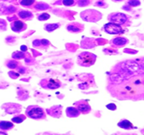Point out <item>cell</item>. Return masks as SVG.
Here are the masks:
<instances>
[{"label":"cell","instance_id":"cell-1","mask_svg":"<svg viewBox=\"0 0 144 135\" xmlns=\"http://www.w3.org/2000/svg\"><path fill=\"white\" fill-rule=\"evenodd\" d=\"M113 95L119 99H139L144 98V74L128 78L111 89Z\"/></svg>","mask_w":144,"mask_h":135},{"label":"cell","instance_id":"cell-2","mask_svg":"<svg viewBox=\"0 0 144 135\" xmlns=\"http://www.w3.org/2000/svg\"><path fill=\"white\" fill-rule=\"evenodd\" d=\"M96 61V56L90 52H82L79 55L78 57V62L79 65L85 66V67H88V66L93 65Z\"/></svg>","mask_w":144,"mask_h":135},{"label":"cell","instance_id":"cell-3","mask_svg":"<svg viewBox=\"0 0 144 135\" xmlns=\"http://www.w3.org/2000/svg\"><path fill=\"white\" fill-rule=\"evenodd\" d=\"M26 115L31 119H40L45 117V111L41 107L36 105H30L26 109Z\"/></svg>","mask_w":144,"mask_h":135},{"label":"cell","instance_id":"cell-4","mask_svg":"<svg viewBox=\"0 0 144 135\" xmlns=\"http://www.w3.org/2000/svg\"><path fill=\"white\" fill-rule=\"evenodd\" d=\"M121 72H126V73L131 74L134 72H138L140 70V66H139L138 63H136V61L134 60H128L126 61L124 63H121Z\"/></svg>","mask_w":144,"mask_h":135},{"label":"cell","instance_id":"cell-5","mask_svg":"<svg viewBox=\"0 0 144 135\" xmlns=\"http://www.w3.org/2000/svg\"><path fill=\"white\" fill-rule=\"evenodd\" d=\"M80 17H82L85 21L97 22L101 17V14L99 12H96V11L88 10V11H85V12H83L81 13Z\"/></svg>","mask_w":144,"mask_h":135},{"label":"cell","instance_id":"cell-6","mask_svg":"<svg viewBox=\"0 0 144 135\" xmlns=\"http://www.w3.org/2000/svg\"><path fill=\"white\" fill-rule=\"evenodd\" d=\"M104 30L109 34H121L123 32L122 28L115 23H107L104 25Z\"/></svg>","mask_w":144,"mask_h":135},{"label":"cell","instance_id":"cell-7","mask_svg":"<svg viewBox=\"0 0 144 135\" xmlns=\"http://www.w3.org/2000/svg\"><path fill=\"white\" fill-rule=\"evenodd\" d=\"M108 19L112 21L113 23H115L117 25H121V24H125L126 21L128 20V17L123 13H113L110 16H108Z\"/></svg>","mask_w":144,"mask_h":135},{"label":"cell","instance_id":"cell-8","mask_svg":"<svg viewBox=\"0 0 144 135\" xmlns=\"http://www.w3.org/2000/svg\"><path fill=\"white\" fill-rule=\"evenodd\" d=\"M75 107L79 109V111L82 113H88L91 111V107L89 104L86 102V100H79L75 102Z\"/></svg>","mask_w":144,"mask_h":135},{"label":"cell","instance_id":"cell-9","mask_svg":"<svg viewBox=\"0 0 144 135\" xmlns=\"http://www.w3.org/2000/svg\"><path fill=\"white\" fill-rule=\"evenodd\" d=\"M26 25L20 20H15L11 24V28L15 32H21L26 29Z\"/></svg>","mask_w":144,"mask_h":135},{"label":"cell","instance_id":"cell-10","mask_svg":"<svg viewBox=\"0 0 144 135\" xmlns=\"http://www.w3.org/2000/svg\"><path fill=\"white\" fill-rule=\"evenodd\" d=\"M43 81H45L46 85H42V87L44 88H48V89H57L60 86V82L58 79H44Z\"/></svg>","mask_w":144,"mask_h":135},{"label":"cell","instance_id":"cell-11","mask_svg":"<svg viewBox=\"0 0 144 135\" xmlns=\"http://www.w3.org/2000/svg\"><path fill=\"white\" fill-rule=\"evenodd\" d=\"M80 112L79 111V109L77 107H67L66 108V115L69 118H76L78 117Z\"/></svg>","mask_w":144,"mask_h":135},{"label":"cell","instance_id":"cell-12","mask_svg":"<svg viewBox=\"0 0 144 135\" xmlns=\"http://www.w3.org/2000/svg\"><path fill=\"white\" fill-rule=\"evenodd\" d=\"M19 17L20 18L24 19V20H31V19L33 17L32 13L31 12H28V11H19Z\"/></svg>","mask_w":144,"mask_h":135},{"label":"cell","instance_id":"cell-13","mask_svg":"<svg viewBox=\"0 0 144 135\" xmlns=\"http://www.w3.org/2000/svg\"><path fill=\"white\" fill-rule=\"evenodd\" d=\"M128 43V40L126 38H124V37H115L112 40V44L116 46H122L124 45H126V44Z\"/></svg>","mask_w":144,"mask_h":135},{"label":"cell","instance_id":"cell-14","mask_svg":"<svg viewBox=\"0 0 144 135\" xmlns=\"http://www.w3.org/2000/svg\"><path fill=\"white\" fill-rule=\"evenodd\" d=\"M118 126L121 128H123V129H132L133 125L130 121L127 120V119H123V120H121L118 123Z\"/></svg>","mask_w":144,"mask_h":135},{"label":"cell","instance_id":"cell-15","mask_svg":"<svg viewBox=\"0 0 144 135\" xmlns=\"http://www.w3.org/2000/svg\"><path fill=\"white\" fill-rule=\"evenodd\" d=\"M83 26L79 25V24H73V25H69L67 26V30L70 32H79L80 31L83 30Z\"/></svg>","mask_w":144,"mask_h":135},{"label":"cell","instance_id":"cell-16","mask_svg":"<svg viewBox=\"0 0 144 135\" xmlns=\"http://www.w3.org/2000/svg\"><path fill=\"white\" fill-rule=\"evenodd\" d=\"M13 128V124L10 121H0V129L2 130H10Z\"/></svg>","mask_w":144,"mask_h":135},{"label":"cell","instance_id":"cell-17","mask_svg":"<svg viewBox=\"0 0 144 135\" xmlns=\"http://www.w3.org/2000/svg\"><path fill=\"white\" fill-rule=\"evenodd\" d=\"M59 24H49L45 26V29L47 32H52V31L56 30L57 28H59Z\"/></svg>","mask_w":144,"mask_h":135},{"label":"cell","instance_id":"cell-18","mask_svg":"<svg viewBox=\"0 0 144 135\" xmlns=\"http://www.w3.org/2000/svg\"><path fill=\"white\" fill-rule=\"evenodd\" d=\"M35 9H36V10H40V11L47 10V9H49V5L45 3H39L35 5Z\"/></svg>","mask_w":144,"mask_h":135},{"label":"cell","instance_id":"cell-19","mask_svg":"<svg viewBox=\"0 0 144 135\" xmlns=\"http://www.w3.org/2000/svg\"><path fill=\"white\" fill-rule=\"evenodd\" d=\"M25 119V116H24V115H19V116H16V117H14V118H12V121L14 123H21V122H23Z\"/></svg>","mask_w":144,"mask_h":135},{"label":"cell","instance_id":"cell-20","mask_svg":"<svg viewBox=\"0 0 144 135\" xmlns=\"http://www.w3.org/2000/svg\"><path fill=\"white\" fill-rule=\"evenodd\" d=\"M35 0H20L19 3L23 6H32L34 4Z\"/></svg>","mask_w":144,"mask_h":135},{"label":"cell","instance_id":"cell-21","mask_svg":"<svg viewBox=\"0 0 144 135\" xmlns=\"http://www.w3.org/2000/svg\"><path fill=\"white\" fill-rule=\"evenodd\" d=\"M25 57V55L23 53V52H13L12 53V57L15 59H24V57Z\"/></svg>","mask_w":144,"mask_h":135},{"label":"cell","instance_id":"cell-22","mask_svg":"<svg viewBox=\"0 0 144 135\" xmlns=\"http://www.w3.org/2000/svg\"><path fill=\"white\" fill-rule=\"evenodd\" d=\"M17 65H19V64H17V62L15 60H11L7 63V66H8V68H10V69H16V68L17 67Z\"/></svg>","mask_w":144,"mask_h":135},{"label":"cell","instance_id":"cell-23","mask_svg":"<svg viewBox=\"0 0 144 135\" xmlns=\"http://www.w3.org/2000/svg\"><path fill=\"white\" fill-rule=\"evenodd\" d=\"M50 18V15L48 14V13H43V14L39 15V17H38V19H39V21H45L46 19H49Z\"/></svg>","mask_w":144,"mask_h":135},{"label":"cell","instance_id":"cell-24","mask_svg":"<svg viewBox=\"0 0 144 135\" xmlns=\"http://www.w3.org/2000/svg\"><path fill=\"white\" fill-rule=\"evenodd\" d=\"M128 4L134 7V6L140 5V1L139 0H128Z\"/></svg>","mask_w":144,"mask_h":135},{"label":"cell","instance_id":"cell-25","mask_svg":"<svg viewBox=\"0 0 144 135\" xmlns=\"http://www.w3.org/2000/svg\"><path fill=\"white\" fill-rule=\"evenodd\" d=\"M8 13V7L4 6V4H0V14H5Z\"/></svg>","mask_w":144,"mask_h":135},{"label":"cell","instance_id":"cell-26","mask_svg":"<svg viewBox=\"0 0 144 135\" xmlns=\"http://www.w3.org/2000/svg\"><path fill=\"white\" fill-rule=\"evenodd\" d=\"M74 4V0H63V4L66 6H72Z\"/></svg>","mask_w":144,"mask_h":135},{"label":"cell","instance_id":"cell-27","mask_svg":"<svg viewBox=\"0 0 144 135\" xmlns=\"http://www.w3.org/2000/svg\"><path fill=\"white\" fill-rule=\"evenodd\" d=\"M90 3V1L89 0H79V2H78V5L79 6H86V5H87L88 4Z\"/></svg>","mask_w":144,"mask_h":135},{"label":"cell","instance_id":"cell-28","mask_svg":"<svg viewBox=\"0 0 144 135\" xmlns=\"http://www.w3.org/2000/svg\"><path fill=\"white\" fill-rule=\"evenodd\" d=\"M6 30V23L3 19H0V31H5Z\"/></svg>","mask_w":144,"mask_h":135},{"label":"cell","instance_id":"cell-29","mask_svg":"<svg viewBox=\"0 0 144 135\" xmlns=\"http://www.w3.org/2000/svg\"><path fill=\"white\" fill-rule=\"evenodd\" d=\"M107 108L111 111H114V110H116V105L113 103H110V104H108V105H107Z\"/></svg>","mask_w":144,"mask_h":135},{"label":"cell","instance_id":"cell-30","mask_svg":"<svg viewBox=\"0 0 144 135\" xmlns=\"http://www.w3.org/2000/svg\"><path fill=\"white\" fill-rule=\"evenodd\" d=\"M41 41V45H43V46H48L50 45V43H49V41L48 40H46V39H42V40H40Z\"/></svg>","mask_w":144,"mask_h":135},{"label":"cell","instance_id":"cell-31","mask_svg":"<svg viewBox=\"0 0 144 135\" xmlns=\"http://www.w3.org/2000/svg\"><path fill=\"white\" fill-rule=\"evenodd\" d=\"M9 75L11 76V78H13V79H17L19 76V73H15L14 72H9Z\"/></svg>","mask_w":144,"mask_h":135},{"label":"cell","instance_id":"cell-32","mask_svg":"<svg viewBox=\"0 0 144 135\" xmlns=\"http://www.w3.org/2000/svg\"><path fill=\"white\" fill-rule=\"evenodd\" d=\"M33 45H34V46L41 45V41L40 40H34V41H33Z\"/></svg>","mask_w":144,"mask_h":135},{"label":"cell","instance_id":"cell-33","mask_svg":"<svg viewBox=\"0 0 144 135\" xmlns=\"http://www.w3.org/2000/svg\"><path fill=\"white\" fill-rule=\"evenodd\" d=\"M15 10H16V9H15L14 7H13V6H10V7H8V13H13L15 12Z\"/></svg>","mask_w":144,"mask_h":135},{"label":"cell","instance_id":"cell-34","mask_svg":"<svg viewBox=\"0 0 144 135\" xmlns=\"http://www.w3.org/2000/svg\"><path fill=\"white\" fill-rule=\"evenodd\" d=\"M96 5H99V6H106V4L104 3V2H98V3H96Z\"/></svg>","mask_w":144,"mask_h":135},{"label":"cell","instance_id":"cell-35","mask_svg":"<svg viewBox=\"0 0 144 135\" xmlns=\"http://www.w3.org/2000/svg\"><path fill=\"white\" fill-rule=\"evenodd\" d=\"M20 49H21L22 52H26V51H27V47H26L25 45H21Z\"/></svg>","mask_w":144,"mask_h":135},{"label":"cell","instance_id":"cell-36","mask_svg":"<svg viewBox=\"0 0 144 135\" xmlns=\"http://www.w3.org/2000/svg\"><path fill=\"white\" fill-rule=\"evenodd\" d=\"M140 65H141V69H142L143 72H144V59H143L142 63H140Z\"/></svg>","mask_w":144,"mask_h":135},{"label":"cell","instance_id":"cell-37","mask_svg":"<svg viewBox=\"0 0 144 135\" xmlns=\"http://www.w3.org/2000/svg\"><path fill=\"white\" fill-rule=\"evenodd\" d=\"M114 1H121V0H114Z\"/></svg>","mask_w":144,"mask_h":135}]
</instances>
